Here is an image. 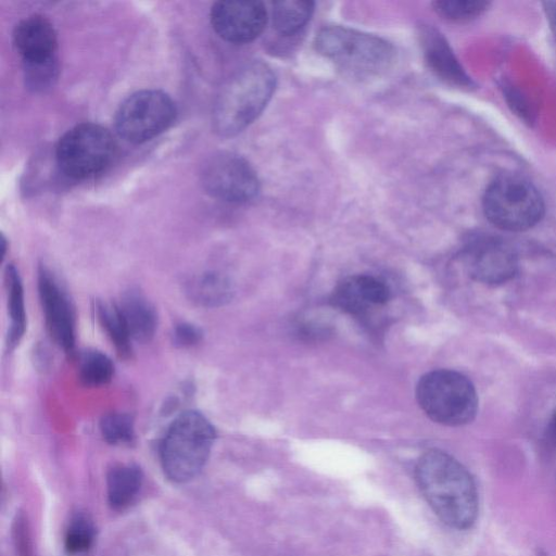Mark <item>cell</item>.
I'll return each instance as SVG.
<instances>
[{"instance_id": "obj_1", "label": "cell", "mask_w": 556, "mask_h": 556, "mask_svg": "<svg viewBox=\"0 0 556 556\" xmlns=\"http://www.w3.org/2000/svg\"><path fill=\"white\" fill-rule=\"evenodd\" d=\"M415 478L434 514L451 528H470L478 515V492L469 471L453 456L430 450L417 460Z\"/></svg>"}, {"instance_id": "obj_2", "label": "cell", "mask_w": 556, "mask_h": 556, "mask_svg": "<svg viewBox=\"0 0 556 556\" xmlns=\"http://www.w3.org/2000/svg\"><path fill=\"white\" fill-rule=\"evenodd\" d=\"M276 86L271 68L253 61L238 70L220 89L213 110L214 129L233 136L248 127L265 109Z\"/></svg>"}, {"instance_id": "obj_3", "label": "cell", "mask_w": 556, "mask_h": 556, "mask_svg": "<svg viewBox=\"0 0 556 556\" xmlns=\"http://www.w3.org/2000/svg\"><path fill=\"white\" fill-rule=\"evenodd\" d=\"M215 437L214 427L201 413L180 414L161 445V463L167 478L179 483L194 478L205 465Z\"/></svg>"}, {"instance_id": "obj_4", "label": "cell", "mask_w": 556, "mask_h": 556, "mask_svg": "<svg viewBox=\"0 0 556 556\" xmlns=\"http://www.w3.org/2000/svg\"><path fill=\"white\" fill-rule=\"evenodd\" d=\"M315 48L339 68L361 78L382 73L394 58L393 47L384 39L338 25L321 28Z\"/></svg>"}, {"instance_id": "obj_5", "label": "cell", "mask_w": 556, "mask_h": 556, "mask_svg": "<svg viewBox=\"0 0 556 556\" xmlns=\"http://www.w3.org/2000/svg\"><path fill=\"white\" fill-rule=\"evenodd\" d=\"M482 208L492 225L506 231L532 228L545 211L539 190L516 174H503L491 181L482 198Z\"/></svg>"}, {"instance_id": "obj_6", "label": "cell", "mask_w": 556, "mask_h": 556, "mask_svg": "<svg viewBox=\"0 0 556 556\" xmlns=\"http://www.w3.org/2000/svg\"><path fill=\"white\" fill-rule=\"evenodd\" d=\"M416 399L430 419L444 426L466 425L478 410V396L471 381L450 369L425 374L417 383Z\"/></svg>"}, {"instance_id": "obj_7", "label": "cell", "mask_w": 556, "mask_h": 556, "mask_svg": "<svg viewBox=\"0 0 556 556\" xmlns=\"http://www.w3.org/2000/svg\"><path fill=\"white\" fill-rule=\"evenodd\" d=\"M115 150V140L106 128L83 123L59 139L55 160L65 176L80 180L102 173L111 164Z\"/></svg>"}, {"instance_id": "obj_8", "label": "cell", "mask_w": 556, "mask_h": 556, "mask_svg": "<svg viewBox=\"0 0 556 556\" xmlns=\"http://www.w3.org/2000/svg\"><path fill=\"white\" fill-rule=\"evenodd\" d=\"M177 109L162 90L144 89L127 97L115 114L117 134L128 142L142 143L165 131L175 121Z\"/></svg>"}, {"instance_id": "obj_9", "label": "cell", "mask_w": 556, "mask_h": 556, "mask_svg": "<svg viewBox=\"0 0 556 556\" xmlns=\"http://www.w3.org/2000/svg\"><path fill=\"white\" fill-rule=\"evenodd\" d=\"M201 181L208 194L230 203L248 202L260 190L253 167L242 156L231 152L210 156L202 166Z\"/></svg>"}, {"instance_id": "obj_10", "label": "cell", "mask_w": 556, "mask_h": 556, "mask_svg": "<svg viewBox=\"0 0 556 556\" xmlns=\"http://www.w3.org/2000/svg\"><path fill=\"white\" fill-rule=\"evenodd\" d=\"M210 18L220 38L231 43H247L264 30L267 11L261 1L224 0L213 4Z\"/></svg>"}, {"instance_id": "obj_11", "label": "cell", "mask_w": 556, "mask_h": 556, "mask_svg": "<svg viewBox=\"0 0 556 556\" xmlns=\"http://www.w3.org/2000/svg\"><path fill=\"white\" fill-rule=\"evenodd\" d=\"M468 275L482 283L498 285L511 279L517 271V257L513 250L494 239L470 242L462 252Z\"/></svg>"}, {"instance_id": "obj_12", "label": "cell", "mask_w": 556, "mask_h": 556, "mask_svg": "<svg viewBox=\"0 0 556 556\" xmlns=\"http://www.w3.org/2000/svg\"><path fill=\"white\" fill-rule=\"evenodd\" d=\"M38 290L50 337L66 353H72L75 346L73 307L56 279L46 267L39 268Z\"/></svg>"}, {"instance_id": "obj_13", "label": "cell", "mask_w": 556, "mask_h": 556, "mask_svg": "<svg viewBox=\"0 0 556 556\" xmlns=\"http://www.w3.org/2000/svg\"><path fill=\"white\" fill-rule=\"evenodd\" d=\"M390 298L388 286L371 275H355L337 285L331 303L353 316L366 315L370 309L384 305Z\"/></svg>"}, {"instance_id": "obj_14", "label": "cell", "mask_w": 556, "mask_h": 556, "mask_svg": "<svg viewBox=\"0 0 556 556\" xmlns=\"http://www.w3.org/2000/svg\"><path fill=\"white\" fill-rule=\"evenodd\" d=\"M13 43L23 63L55 59L58 38L51 22L41 15L20 21L13 31Z\"/></svg>"}, {"instance_id": "obj_15", "label": "cell", "mask_w": 556, "mask_h": 556, "mask_svg": "<svg viewBox=\"0 0 556 556\" xmlns=\"http://www.w3.org/2000/svg\"><path fill=\"white\" fill-rule=\"evenodd\" d=\"M420 39L426 62L441 79L462 88L473 86L447 41L438 30L422 28Z\"/></svg>"}, {"instance_id": "obj_16", "label": "cell", "mask_w": 556, "mask_h": 556, "mask_svg": "<svg viewBox=\"0 0 556 556\" xmlns=\"http://www.w3.org/2000/svg\"><path fill=\"white\" fill-rule=\"evenodd\" d=\"M131 339L150 341L156 330L157 316L153 305L138 290H128L117 304Z\"/></svg>"}, {"instance_id": "obj_17", "label": "cell", "mask_w": 556, "mask_h": 556, "mask_svg": "<svg viewBox=\"0 0 556 556\" xmlns=\"http://www.w3.org/2000/svg\"><path fill=\"white\" fill-rule=\"evenodd\" d=\"M186 292L191 301L202 306H218L231 298L229 280L217 271H203L187 281Z\"/></svg>"}, {"instance_id": "obj_18", "label": "cell", "mask_w": 556, "mask_h": 556, "mask_svg": "<svg viewBox=\"0 0 556 556\" xmlns=\"http://www.w3.org/2000/svg\"><path fill=\"white\" fill-rule=\"evenodd\" d=\"M5 286L10 317L7 346L9 350H13L23 338L26 329L24 290L21 276L13 264H9L5 268Z\"/></svg>"}, {"instance_id": "obj_19", "label": "cell", "mask_w": 556, "mask_h": 556, "mask_svg": "<svg viewBox=\"0 0 556 556\" xmlns=\"http://www.w3.org/2000/svg\"><path fill=\"white\" fill-rule=\"evenodd\" d=\"M142 472L136 465L114 466L108 475V497L114 509H124L138 495L142 485Z\"/></svg>"}, {"instance_id": "obj_20", "label": "cell", "mask_w": 556, "mask_h": 556, "mask_svg": "<svg viewBox=\"0 0 556 556\" xmlns=\"http://www.w3.org/2000/svg\"><path fill=\"white\" fill-rule=\"evenodd\" d=\"M313 11L314 3L312 1H277L273 4V25L281 35H294L306 25L313 14Z\"/></svg>"}, {"instance_id": "obj_21", "label": "cell", "mask_w": 556, "mask_h": 556, "mask_svg": "<svg viewBox=\"0 0 556 556\" xmlns=\"http://www.w3.org/2000/svg\"><path fill=\"white\" fill-rule=\"evenodd\" d=\"M97 314L117 354L123 358L130 357L131 337L117 304L99 301L97 303Z\"/></svg>"}, {"instance_id": "obj_22", "label": "cell", "mask_w": 556, "mask_h": 556, "mask_svg": "<svg viewBox=\"0 0 556 556\" xmlns=\"http://www.w3.org/2000/svg\"><path fill=\"white\" fill-rule=\"evenodd\" d=\"M114 372L112 361L99 351H86L80 355L78 376L88 387H99L111 381Z\"/></svg>"}, {"instance_id": "obj_23", "label": "cell", "mask_w": 556, "mask_h": 556, "mask_svg": "<svg viewBox=\"0 0 556 556\" xmlns=\"http://www.w3.org/2000/svg\"><path fill=\"white\" fill-rule=\"evenodd\" d=\"M434 11L452 22H468L480 16L490 5L485 0H438Z\"/></svg>"}, {"instance_id": "obj_24", "label": "cell", "mask_w": 556, "mask_h": 556, "mask_svg": "<svg viewBox=\"0 0 556 556\" xmlns=\"http://www.w3.org/2000/svg\"><path fill=\"white\" fill-rule=\"evenodd\" d=\"M100 429L104 440L110 444H128L135 438L134 419L125 413L106 414L100 421Z\"/></svg>"}, {"instance_id": "obj_25", "label": "cell", "mask_w": 556, "mask_h": 556, "mask_svg": "<svg viewBox=\"0 0 556 556\" xmlns=\"http://www.w3.org/2000/svg\"><path fill=\"white\" fill-rule=\"evenodd\" d=\"M94 539V527L91 520L84 516L77 515L73 518L65 535V548L71 554L87 551Z\"/></svg>"}, {"instance_id": "obj_26", "label": "cell", "mask_w": 556, "mask_h": 556, "mask_svg": "<svg viewBox=\"0 0 556 556\" xmlns=\"http://www.w3.org/2000/svg\"><path fill=\"white\" fill-rule=\"evenodd\" d=\"M26 86L34 91H42L51 87L58 77L56 58L35 63H24Z\"/></svg>"}, {"instance_id": "obj_27", "label": "cell", "mask_w": 556, "mask_h": 556, "mask_svg": "<svg viewBox=\"0 0 556 556\" xmlns=\"http://www.w3.org/2000/svg\"><path fill=\"white\" fill-rule=\"evenodd\" d=\"M202 331L189 323L178 324L173 332L174 343L180 348H189L201 341Z\"/></svg>"}, {"instance_id": "obj_28", "label": "cell", "mask_w": 556, "mask_h": 556, "mask_svg": "<svg viewBox=\"0 0 556 556\" xmlns=\"http://www.w3.org/2000/svg\"><path fill=\"white\" fill-rule=\"evenodd\" d=\"M543 10L545 12L548 25L556 36V1L543 2Z\"/></svg>"}, {"instance_id": "obj_29", "label": "cell", "mask_w": 556, "mask_h": 556, "mask_svg": "<svg viewBox=\"0 0 556 556\" xmlns=\"http://www.w3.org/2000/svg\"><path fill=\"white\" fill-rule=\"evenodd\" d=\"M553 425H554V429L556 431V408H555L554 416H553Z\"/></svg>"}]
</instances>
